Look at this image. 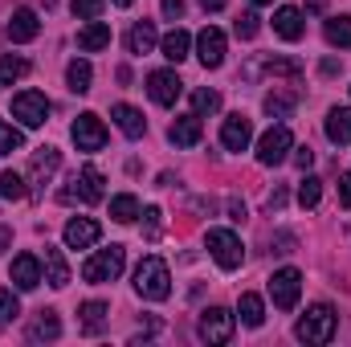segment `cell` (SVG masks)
<instances>
[{
    "instance_id": "cell-34",
    "label": "cell",
    "mask_w": 351,
    "mask_h": 347,
    "mask_svg": "<svg viewBox=\"0 0 351 347\" xmlns=\"http://www.w3.org/2000/svg\"><path fill=\"white\" fill-rule=\"evenodd\" d=\"M319 200H323V180L302 176V184H298V204H302V208H315Z\"/></svg>"
},
{
    "instance_id": "cell-49",
    "label": "cell",
    "mask_w": 351,
    "mask_h": 347,
    "mask_svg": "<svg viewBox=\"0 0 351 347\" xmlns=\"http://www.w3.org/2000/svg\"><path fill=\"white\" fill-rule=\"evenodd\" d=\"M200 4H204V8H208V12H221V8H225V4H229V0H200Z\"/></svg>"
},
{
    "instance_id": "cell-10",
    "label": "cell",
    "mask_w": 351,
    "mask_h": 347,
    "mask_svg": "<svg viewBox=\"0 0 351 347\" xmlns=\"http://www.w3.org/2000/svg\"><path fill=\"white\" fill-rule=\"evenodd\" d=\"M70 135H74L78 152H102V147H106V127H102V119H98V115H90V110L74 119Z\"/></svg>"
},
{
    "instance_id": "cell-37",
    "label": "cell",
    "mask_w": 351,
    "mask_h": 347,
    "mask_svg": "<svg viewBox=\"0 0 351 347\" xmlns=\"http://www.w3.org/2000/svg\"><path fill=\"white\" fill-rule=\"evenodd\" d=\"M21 143H25V135H21L12 123H0V156H12V152H21Z\"/></svg>"
},
{
    "instance_id": "cell-48",
    "label": "cell",
    "mask_w": 351,
    "mask_h": 347,
    "mask_svg": "<svg viewBox=\"0 0 351 347\" xmlns=\"http://www.w3.org/2000/svg\"><path fill=\"white\" fill-rule=\"evenodd\" d=\"M339 70H343V66H339V62H335V58H327V62H323V74H327V78H335V74H339Z\"/></svg>"
},
{
    "instance_id": "cell-5",
    "label": "cell",
    "mask_w": 351,
    "mask_h": 347,
    "mask_svg": "<svg viewBox=\"0 0 351 347\" xmlns=\"http://www.w3.org/2000/svg\"><path fill=\"white\" fill-rule=\"evenodd\" d=\"M204 246H208V254H213V261H217L221 270H237V265L245 261L241 237H237V233H229V229H208Z\"/></svg>"
},
{
    "instance_id": "cell-4",
    "label": "cell",
    "mask_w": 351,
    "mask_h": 347,
    "mask_svg": "<svg viewBox=\"0 0 351 347\" xmlns=\"http://www.w3.org/2000/svg\"><path fill=\"white\" fill-rule=\"evenodd\" d=\"M98 200H102V172L94 164L74 172V180L62 188V204H98Z\"/></svg>"
},
{
    "instance_id": "cell-52",
    "label": "cell",
    "mask_w": 351,
    "mask_h": 347,
    "mask_svg": "<svg viewBox=\"0 0 351 347\" xmlns=\"http://www.w3.org/2000/svg\"><path fill=\"white\" fill-rule=\"evenodd\" d=\"M114 4H123V8H131V4H135V0H114Z\"/></svg>"
},
{
    "instance_id": "cell-8",
    "label": "cell",
    "mask_w": 351,
    "mask_h": 347,
    "mask_svg": "<svg viewBox=\"0 0 351 347\" xmlns=\"http://www.w3.org/2000/svg\"><path fill=\"white\" fill-rule=\"evenodd\" d=\"M12 119H21L25 127H41L49 119V98L41 90H21L12 98Z\"/></svg>"
},
{
    "instance_id": "cell-6",
    "label": "cell",
    "mask_w": 351,
    "mask_h": 347,
    "mask_svg": "<svg viewBox=\"0 0 351 347\" xmlns=\"http://www.w3.org/2000/svg\"><path fill=\"white\" fill-rule=\"evenodd\" d=\"M298 294H302V274L294 265H286V270H278L269 278V298H274L278 311H294L298 307Z\"/></svg>"
},
{
    "instance_id": "cell-33",
    "label": "cell",
    "mask_w": 351,
    "mask_h": 347,
    "mask_svg": "<svg viewBox=\"0 0 351 347\" xmlns=\"http://www.w3.org/2000/svg\"><path fill=\"white\" fill-rule=\"evenodd\" d=\"M164 58H168V62H176V66L188 58V33H184V29H172V33L164 37Z\"/></svg>"
},
{
    "instance_id": "cell-9",
    "label": "cell",
    "mask_w": 351,
    "mask_h": 347,
    "mask_svg": "<svg viewBox=\"0 0 351 347\" xmlns=\"http://www.w3.org/2000/svg\"><path fill=\"white\" fill-rule=\"evenodd\" d=\"M196 331H200L204 344H229L233 339V315L225 307H208V311H200Z\"/></svg>"
},
{
    "instance_id": "cell-28",
    "label": "cell",
    "mask_w": 351,
    "mask_h": 347,
    "mask_svg": "<svg viewBox=\"0 0 351 347\" xmlns=\"http://www.w3.org/2000/svg\"><path fill=\"white\" fill-rule=\"evenodd\" d=\"M78 315H82V331H86V335H98L102 323H106V315H110V307H106V302H82Z\"/></svg>"
},
{
    "instance_id": "cell-42",
    "label": "cell",
    "mask_w": 351,
    "mask_h": 347,
    "mask_svg": "<svg viewBox=\"0 0 351 347\" xmlns=\"http://www.w3.org/2000/svg\"><path fill=\"white\" fill-rule=\"evenodd\" d=\"M294 164H298V168L306 172V168L315 164V152H311V147H294Z\"/></svg>"
},
{
    "instance_id": "cell-27",
    "label": "cell",
    "mask_w": 351,
    "mask_h": 347,
    "mask_svg": "<svg viewBox=\"0 0 351 347\" xmlns=\"http://www.w3.org/2000/svg\"><path fill=\"white\" fill-rule=\"evenodd\" d=\"M58 335H62V323H58L53 311H41V315L33 319V327H29V339H37V344H41V339H58Z\"/></svg>"
},
{
    "instance_id": "cell-25",
    "label": "cell",
    "mask_w": 351,
    "mask_h": 347,
    "mask_svg": "<svg viewBox=\"0 0 351 347\" xmlns=\"http://www.w3.org/2000/svg\"><path fill=\"white\" fill-rule=\"evenodd\" d=\"M237 315H241L245 327H262L265 323V302L258 294H241V298H237Z\"/></svg>"
},
{
    "instance_id": "cell-3",
    "label": "cell",
    "mask_w": 351,
    "mask_h": 347,
    "mask_svg": "<svg viewBox=\"0 0 351 347\" xmlns=\"http://www.w3.org/2000/svg\"><path fill=\"white\" fill-rule=\"evenodd\" d=\"M123 261H127V250L123 246H110V250H98L94 258H86L82 265V278L90 286H102V282H114L123 274Z\"/></svg>"
},
{
    "instance_id": "cell-40",
    "label": "cell",
    "mask_w": 351,
    "mask_h": 347,
    "mask_svg": "<svg viewBox=\"0 0 351 347\" xmlns=\"http://www.w3.org/2000/svg\"><path fill=\"white\" fill-rule=\"evenodd\" d=\"M16 315H21V307H16V294L0 286V323H12Z\"/></svg>"
},
{
    "instance_id": "cell-53",
    "label": "cell",
    "mask_w": 351,
    "mask_h": 347,
    "mask_svg": "<svg viewBox=\"0 0 351 347\" xmlns=\"http://www.w3.org/2000/svg\"><path fill=\"white\" fill-rule=\"evenodd\" d=\"M254 4H274V0H254Z\"/></svg>"
},
{
    "instance_id": "cell-13",
    "label": "cell",
    "mask_w": 351,
    "mask_h": 347,
    "mask_svg": "<svg viewBox=\"0 0 351 347\" xmlns=\"http://www.w3.org/2000/svg\"><path fill=\"white\" fill-rule=\"evenodd\" d=\"M250 139H254V123L237 110V115H229L225 119V127H221V143L229 147V152H245L250 147Z\"/></svg>"
},
{
    "instance_id": "cell-47",
    "label": "cell",
    "mask_w": 351,
    "mask_h": 347,
    "mask_svg": "<svg viewBox=\"0 0 351 347\" xmlns=\"http://www.w3.org/2000/svg\"><path fill=\"white\" fill-rule=\"evenodd\" d=\"M229 217H233V221H245V204H241V200H229Z\"/></svg>"
},
{
    "instance_id": "cell-1",
    "label": "cell",
    "mask_w": 351,
    "mask_h": 347,
    "mask_svg": "<svg viewBox=\"0 0 351 347\" xmlns=\"http://www.w3.org/2000/svg\"><path fill=\"white\" fill-rule=\"evenodd\" d=\"M335 327H339L335 307H331V302H319V307H311V311L298 319L294 335H298L302 344H331V339H335Z\"/></svg>"
},
{
    "instance_id": "cell-43",
    "label": "cell",
    "mask_w": 351,
    "mask_h": 347,
    "mask_svg": "<svg viewBox=\"0 0 351 347\" xmlns=\"http://www.w3.org/2000/svg\"><path fill=\"white\" fill-rule=\"evenodd\" d=\"M164 16L168 21H180L184 16V0H164Z\"/></svg>"
},
{
    "instance_id": "cell-23",
    "label": "cell",
    "mask_w": 351,
    "mask_h": 347,
    "mask_svg": "<svg viewBox=\"0 0 351 347\" xmlns=\"http://www.w3.org/2000/svg\"><path fill=\"white\" fill-rule=\"evenodd\" d=\"M327 139L331 143H351V110L348 106H335L327 115Z\"/></svg>"
},
{
    "instance_id": "cell-19",
    "label": "cell",
    "mask_w": 351,
    "mask_h": 347,
    "mask_svg": "<svg viewBox=\"0 0 351 347\" xmlns=\"http://www.w3.org/2000/svg\"><path fill=\"white\" fill-rule=\"evenodd\" d=\"M110 115H114V123H119V131H123L127 139H143V131H147V119H143V110H135V106L119 102Z\"/></svg>"
},
{
    "instance_id": "cell-24",
    "label": "cell",
    "mask_w": 351,
    "mask_h": 347,
    "mask_svg": "<svg viewBox=\"0 0 351 347\" xmlns=\"http://www.w3.org/2000/svg\"><path fill=\"white\" fill-rule=\"evenodd\" d=\"M262 106H265V115H274V119H290V110L298 106V94H290V90H269Z\"/></svg>"
},
{
    "instance_id": "cell-22",
    "label": "cell",
    "mask_w": 351,
    "mask_h": 347,
    "mask_svg": "<svg viewBox=\"0 0 351 347\" xmlns=\"http://www.w3.org/2000/svg\"><path fill=\"white\" fill-rule=\"evenodd\" d=\"M152 45H156V25L152 21H135L131 33H127V49L135 58H143V53H152Z\"/></svg>"
},
{
    "instance_id": "cell-15",
    "label": "cell",
    "mask_w": 351,
    "mask_h": 347,
    "mask_svg": "<svg viewBox=\"0 0 351 347\" xmlns=\"http://www.w3.org/2000/svg\"><path fill=\"white\" fill-rule=\"evenodd\" d=\"M4 33H8V41H33L37 33H41V21H37V12L33 8H16L12 16H8V25H4Z\"/></svg>"
},
{
    "instance_id": "cell-26",
    "label": "cell",
    "mask_w": 351,
    "mask_h": 347,
    "mask_svg": "<svg viewBox=\"0 0 351 347\" xmlns=\"http://www.w3.org/2000/svg\"><path fill=\"white\" fill-rule=\"evenodd\" d=\"M45 270H49V286H66L70 282V265L62 258V250H53V246H45Z\"/></svg>"
},
{
    "instance_id": "cell-16",
    "label": "cell",
    "mask_w": 351,
    "mask_h": 347,
    "mask_svg": "<svg viewBox=\"0 0 351 347\" xmlns=\"http://www.w3.org/2000/svg\"><path fill=\"white\" fill-rule=\"evenodd\" d=\"M200 135H204V127H200V115H196V110L184 115V119H176L172 127H168V139H172L176 147H196Z\"/></svg>"
},
{
    "instance_id": "cell-50",
    "label": "cell",
    "mask_w": 351,
    "mask_h": 347,
    "mask_svg": "<svg viewBox=\"0 0 351 347\" xmlns=\"http://www.w3.org/2000/svg\"><path fill=\"white\" fill-rule=\"evenodd\" d=\"M306 8H311V12H323V8H327V0H306Z\"/></svg>"
},
{
    "instance_id": "cell-46",
    "label": "cell",
    "mask_w": 351,
    "mask_h": 347,
    "mask_svg": "<svg viewBox=\"0 0 351 347\" xmlns=\"http://www.w3.org/2000/svg\"><path fill=\"white\" fill-rule=\"evenodd\" d=\"M160 233V208H147V237Z\"/></svg>"
},
{
    "instance_id": "cell-20",
    "label": "cell",
    "mask_w": 351,
    "mask_h": 347,
    "mask_svg": "<svg viewBox=\"0 0 351 347\" xmlns=\"http://www.w3.org/2000/svg\"><path fill=\"white\" fill-rule=\"evenodd\" d=\"M58 164H62V152H58V147H37V152H33V164H29L33 184H45L49 176L58 172Z\"/></svg>"
},
{
    "instance_id": "cell-11",
    "label": "cell",
    "mask_w": 351,
    "mask_h": 347,
    "mask_svg": "<svg viewBox=\"0 0 351 347\" xmlns=\"http://www.w3.org/2000/svg\"><path fill=\"white\" fill-rule=\"evenodd\" d=\"M196 58H200L204 70H217V66L225 62V33L213 29V25H204L200 37H196Z\"/></svg>"
},
{
    "instance_id": "cell-17",
    "label": "cell",
    "mask_w": 351,
    "mask_h": 347,
    "mask_svg": "<svg viewBox=\"0 0 351 347\" xmlns=\"http://www.w3.org/2000/svg\"><path fill=\"white\" fill-rule=\"evenodd\" d=\"M274 33H278L282 41H298V37L306 33L302 12H298V8H290V4H282V8L274 12Z\"/></svg>"
},
{
    "instance_id": "cell-36",
    "label": "cell",
    "mask_w": 351,
    "mask_h": 347,
    "mask_svg": "<svg viewBox=\"0 0 351 347\" xmlns=\"http://www.w3.org/2000/svg\"><path fill=\"white\" fill-rule=\"evenodd\" d=\"M217 106H221V94H217V90H192V110H196V115H213V110H217Z\"/></svg>"
},
{
    "instance_id": "cell-30",
    "label": "cell",
    "mask_w": 351,
    "mask_h": 347,
    "mask_svg": "<svg viewBox=\"0 0 351 347\" xmlns=\"http://www.w3.org/2000/svg\"><path fill=\"white\" fill-rule=\"evenodd\" d=\"M25 70H29V62H25V58L4 53V58H0V90H8L12 82H21V78H25Z\"/></svg>"
},
{
    "instance_id": "cell-18",
    "label": "cell",
    "mask_w": 351,
    "mask_h": 347,
    "mask_svg": "<svg viewBox=\"0 0 351 347\" xmlns=\"http://www.w3.org/2000/svg\"><path fill=\"white\" fill-rule=\"evenodd\" d=\"M12 282H16V290H37L41 286V261L33 254H21L12 261Z\"/></svg>"
},
{
    "instance_id": "cell-31",
    "label": "cell",
    "mask_w": 351,
    "mask_h": 347,
    "mask_svg": "<svg viewBox=\"0 0 351 347\" xmlns=\"http://www.w3.org/2000/svg\"><path fill=\"white\" fill-rule=\"evenodd\" d=\"M90 78H94L90 62H70V66H66V82H70V90H74V94H86Z\"/></svg>"
},
{
    "instance_id": "cell-38",
    "label": "cell",
    "mask_w": 351,
    "mask_h": 347,
    "mask_svg": "<svg viewBox=\"0 0 351 347\" xmlns=\"http://www.w3.org/2000/svg\"><path fill=\"white\" fill-rule=\"evenodd\" d=\"M0 196L4 200H21L25 196V180L16 172H0Z\"/></svg>"
},
{
    "instance_id": "cell-39",
    "label": "cell",
    "mask_w": 351,
    "mask_h": 347,
    "mask_svg": "<svg viewBox=\"0 0 351 347\" xmlns=\"http://www.w3.org/2000/svg\"><path fill=\"white\" fill-rule=\"evenodd\" d=\"M258 29H262V25H258V12H241V16L233 21V33H237V37H245V41H250V37H258Z\"/></svg>"
},
{
    "instance_id": "cell-41",
    "label": "cell",
    "mask_w": 351,
    "mask_h": 347,
    "mask_svg": "<svg viewBox=\"0 0 351 347\" xmlns=\"http://www.w3.org/2000/svg\"><path fill=\"white\" fill-rule=\"evenodd\" d=\"M70 8H74V16H78V21H98V12H102V0H74Z\"/></svg>"
},
{
    "instance_id": "cell-32",
    "label": "cell",
    "mask_w": 351,
    "mask_h": 347,
    "mask_svg": "<svg viewBox=\"0 0 351 347\" xmlns=\"http://www.w3.org/2000/svg\"><path fill=\"white\" fill-rule=\"evenodd\" d=\"M323 33H327V41H331V45L348 49V45H351V16H331Z\"/></svg>"
},
{
    "instance_id": "cell-7",
    "label": "cell",
    "mask_w": 351,
    "mask_h": 347,
    "mask_svg": "<svg viewBox=\"0 0 351 347\" xmlns=\"http://www.w3.org/2000/svg\"><path fill=\"white\" fill-rule=\"evenodd\" d=\"M290 147H294V135H290V127H269L262 139H258V164H265V168H278V164H286Z\"/></svg>"
},
{
    "instance_id": "cell-14",
    "label": "cell",
    "mask_w": 351,
    "mask_h": 347,
    "mask_svg": "<svg viewBox=\"0 0 351 347\" xmlns=\"http://www.w3.org/2000/svg\"><path fill=\"white\" fill-rule=\"evenodd\" d=\"M98 237H102V225H98L94 217H74V221L66 225V246H70V250H90Z\"/></svg>"
},
{
    "instance_id": "cell-29",
    "label": "cell",
    "mask_w": 351,
    "mask_h": 347,
    "mask_svg": "<svg viewBox=\"0 0 351 347\" xmlns=\"http://www.w3.org/2000/svg\"><path fill=\"white\" fill-rule=\"evenodd\" d=\"M110 217H114L119 225H131V221L139 217V200H135L131 192H119V196L110 200Z\"/></svg>"
},
{
    "instance_id": "cell-51",
    "label": "cell",
    "mask_w": 351,
    "mask_h": 347,
    "mask_svg": "<svg viewBox=\"0 0 351 347\" xmlns=\"http://www.w3.org/2000/svg\"><path fill=\"white\" fill-rule=\"evenodd\" d=\"M8 241H12V233H8V229H0V254L8 250Z\"/></svg>"
},
{
    "instance_id": "cell-2",
    "label": "cell",
    "mask_w": 351,
    "mask_h": 347,
    "mask_svg": "<svg viewBox=\"0 0 351 347\" xmlns=\"http://www.w3.org/2000/svg\"><path fill=\"white\" fill-rule=\"evenodd\" d=\"M135 290L152 302H164L172 294V274H168V261L164 258H143L135 270Z\"/></svg>"
},
{
    "instance_id": "cell-45",
    "label": "cell",
    "mask_w": 351,
    "mask_h": 347,
    "mask_svg": "<svg viewBox=\"0 0 351 347\" xmlns=\"http://www.w3.org/2000/svg\"><path fill=\"white\" fill-rule=\"evenodd\" d=\"M339 204H351V172L339 176Z\"/></svg>"
},
{
    "instance_id": "cell-21",
    "label": "cell",
    "mask_w": 351,
    "mask_h": 347,
    "mask_svg": "<svg viewBox=\"0 0 351 347\" xmlns=\"http://www.w3.org/2000/svg\"><path fill=\"white\" fill-rule=\"evenodd\" d=\"M106 45H110V25H106V21H90L86 29H78V49L98 53V49H106Z\"/></svg>"
},
{
    "instance_id": "cell-35",
    "label": "cell",
    "mask_w": 351,
    "mask_h": 347,
    "mask_svg": "<svg viewBox=\"0 0 351 347\" xmlns=\"http://www.w3.org/2000/svg\"><path fill=\"white\" fill-rule=\"evenodd\" d=\"M265 74H282V78H302V62H294V58H265Z\"/></svg>"
},
{
    "instance_id": "cell-12",
    "label": "cell",
    "mask_w": 351,
    "mask_h": 347,
    "mask_svg": "<svg viewBox=\"0 0 351 347\" xmlns=\"http://www.w3.org/2000/svg\"><path fill=\"white\" fill-rule=\"evenodd\" d=\"M147 94H152V102H160V106H176V98L184 94V82L176 78V70H156V74L147 78Z\"/></svg>"
},
{
    "instance_id": "cell-44",
    "label": "cell",
    "mask_w": 351,
    "mask_h": 347,
    "mask_svg": "<svg viewBox=\"0 0 351 347\" xmlns=\"http://www.w3.org/2000/svg\"><path fill=\"white\" fill-rule=\"evenodd\" d=\"M282 204H286V188H274V192L265 196V208L274 213V208H282Z\"/></svg>"
}]
</instances>
